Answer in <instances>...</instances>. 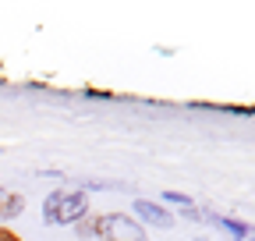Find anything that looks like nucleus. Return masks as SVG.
Instances as JSON below:
<instances>
[{
  "instance_id": "nucleus-1",
  "label": "nucleus",
  "mask_w": 255,
  "mask_h": 241,
  "mask_svg": "<svg viewBox=\"0 0 255 241\" xmlns=\"http://www.w3.org/2000/svg\"><path fill=\"white\" fill-rule=\"evenodd\" d=\"M82 217H89V195L85 192H53L43 202V220L50 227L71 224V220H82Z\"/></svg>"
},
{
  "instance_id": "nucleus-2",
  "label": "nucleus",
  "mask_w": 255,
  "mask_h": 241,
  "mask_svg": "<svg viewBox=\"0 0 255 241\" xmlns=\"http://www.w3.org/2000/svg\"><path fill=\"white\" fill-rule=\"evenodd\" d=\"M92 238H107V241H145V227H138L131 217H124V213H100V217H92Z\"/></svg>"
},
{
  "instance_id": "nucleus-3",
  "label": "nucleus",
  "mask_w": 255,
  "mask_h": 241,
  "mask_svg": "<svg viewBox=\"0 0 255 241\" xmlns=\"http://www.w3.org/2000/svg\"><path fill=\"white\" fill-rule=\"evenodd\" d=\"M135 213H138L145 224H152V227H174V213H167L163 206H156V202H149V199H135Z\"/></svg>"
},
{
  "instance_id": "nucleus-4",
  "label": "nucleus",
  "mask_w": 255,
  "mask_h": 241,
  "mask_svg": "<svg viewBox=\"0 0 255 241\" xmlns=\"http://www.w3.org/2000/svg\"><path fill=\"white\" fill-rule=\"evenodd\" d=\"M21 209H25V195H18V192H4V199H0V220L18 217Z\"/></svg>"
},
{
  "instance_id": "nucleus-5",
  "label": "nucleus",
  "mask_w": 255,
  "mask_h": 241,
  "mask_svg": "<svg viewBox=\"0 0 255 241\" xmlns=\"http://www.w3.org/2000/svg\"><path fill=\"white\" fill-rule=\"evenodd\" d=\"M163 199H167L170 206H181V209H195V206H191V199L181 195V192H163Z\"/></svg>"
},
{
  "instance_id": "nucleus-6",
  "label": "nucleus",
  "mask_w": 255,
  "mask_h": 241,
  "mask_svg": "<svg viewBox=\"0 0 255 241\" xmlns=\"http://www.w3.org/2000/svg\"><path fill=\"white\" fill-rule=\"evenodd\" d=\"M0 241H21V238L14 234V227H0Z\"/></svg>"
},
{
  "instance_id": "nucleus-7",
  "label": "nucleus",
  "mask_w": 255,
  "mask_h": 241,
  "mask_svg": "<svg viewBox=\"0 0 255 241\" xmlns=\"http://www.w3.org/2000/svg\"><path fill=\"white\" fill-rule=\"evenodd\" d=\"M0 199H4V188H0Z\"/></svg>"
}]
</instances>
